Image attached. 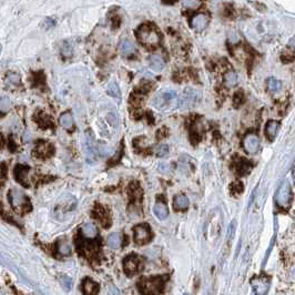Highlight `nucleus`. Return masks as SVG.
Here are the masks:
<instances>
[{"label": "nucleus", "mask_w": 295, "mask_h": 295, "mask_svg": "<svg viewBox=\"0 0 295 295\" xmlns=\"http://www.w3.org/2000/svg\"><path fill=\"white\" fill-rule=\"evenodd\" d=\"M169 276L155 275L143 277L139 281L138 290L141 295H159L163 292Z\"/></svg>", "instance_id": "nucleus-1"}, {"label": "nucleus", "mask_w": 295, "mask_h": 295, "mask_svg": "<svg viewBox=\"0 0 295 295\" xmlns=\"http://www.w3.org/2000/svg\"><path fill=\"white\" fill-rule=\"evenodd\" d=\"M276 201L278 206L286 208L289 207L290 201H291V187L288 181H285L282 184L280 189H278L277 195H276Z\"/></svg>", "instance_id": "nucleus-8"}, {"label": "nucleus", "mask_w": 295, "mask_h": 295, "mask_svg": "<svg viewBox=\"0 0 295 295\" xmlns=\"http://www.w3.org/2000/svg\"><path fill=\"white\" fill-rule=\"evenodd\" d=\"M81 234L85 240H95L98 235V230L96 225L91 222L84 223L81 227Z\"/></svg>", "instance_id": "nucleus-13"}, {"label": "nucleus", "mask_w": 295, "mask_h": 295, "mask_svg": "<svg viewBox=\"0 0 295 295\" xmlns=\"http://www.w3.org/2000/svg\"><path fill=\"white\" fill-rule=\"evenodd\" d=\"M106 244H108L109 248H111L113 250H117L121 247L122 244V235L121 233L119 232H114L111 233L106 239Z\"/></svg>", "instance_id": "nucleus-18"}, {"label": "nucleus", "mask_w": 295, "mask_h": 295, "mask_svg": "<svg viewBox=\"0 0 295 295\" xmlns=\"http://www.w3.org/2000/svg\"><path fill=\"white\" fill-rule=\"evenodd\" d=\"M180 104L179 96L177 91L171 89H166L160 91L153 99V105L159 111L169 112L177 109Z\"/></svg>", "instance_id": "nucleus-2"}, {"label": "nucleus", "mask_w": 295, "mask_h": 295, "mask_svg": "<svg viewBox=\"0 0 295 295\" xmlns=\"http://www.w3.org/2000/svg\"><path fill=\"white\" fill-rule=\"evenodd\" d=\"M281 83L276 79H274V78H271V79H269L268 81V87L269 89L271 90V91H278V90L281 89Z\"/></svg>", "instance_id": "nucleus-30"}, {"label": "nucleus", "mask_w": 295, "mask_h": 295, "mask_svg": "<svg viewBox=\"0 0 295 295\" xmlns=\"http://www.w3.org/2000/svg\"><path fill=\"white\" fill-rule=\"evenodd\" d=\"M11 109V101L8 97L0 98V113H6Z\"/></svg>", "instance_id": "nucleus-29"}, {"label": "nucleus", "mask_w": 295, "mask_h": 295, "mask_svg": "<svg viewBox=\"0 0 295 295\" xmlns=\"http://www.w3.org/2000/svg\"><path fill=\"white\" fill-rule=\"evenodd\" d=\"M60 283L65 291L71 290V280L68 276H65V275L60 276Z\"/></svg>", "instance_id": "nucleus-31"}, {"label": "nucleus", "mask_w": 295, "mask_h": 295, "mask_svg": "<svg viewBox=\"0 0 295 295\" xmlns=\"http://www.w3.org/2000/svg\"><path fill=\"white\" fill-rule=\"evenodd\" d=\"M290 44H291V46H292V47H294V48H295V38H293L292 40H291V42H290Z\"/></svg>", "instance_id": "nucleus-37"}, {"label": "nucleus", "mask_w": 295, "mask_h": 295, "mask_svg": "<svg viewBox=\"0 0 295 295\" xmlns=\"http://www.w3.org/2000/svg\"><path fill=\"white\" fill-rule=\"evenodd\" d=\"M3 175H5V168L2 165H0V179H2Z\"/></svg>", "instance_id": "nucleus-36"}, {"label": "nucleus", "mask_w": 295, "mask_h": 295, "mask_svg": "<svg viewBox=\"0 0 295 295\" xmlns=\"http://www.w3.org/2000/svg\"><path fill=\"white\" fill-rule=\"evenodd\" d=\"M83 292L84 295H98L99 292V285L91 278H84L83 282Z\"/></svg>", "instance_id": "nucleus-14"}, {"label": "nucleus", "mask_w": 295, "mask_h": 295, "mask_svg": "<svg viewBox=\"0 0 295 295\" xmlns=\"http://www.w3.org/2000/svg\"><path fill=\"white\" fill-rule=\"evenodd\" d=\"M106 92H108V95L110 97H113V98H117V99H120L121 97V92H120V89H119L118 84H110L108 89H106Z\"/></svg>", "instance_id": "nucleus-28"}, {"label": "nucleus", "mask_w": 295, "mask_h": 295, "mask_svg": "<svg viewBox=\"0 0 295 295\" xmlns=\"http://www.w3.org/2000/svg\"><path fill=\"white\" fill-rule=\"evenodd\" d=\"M253 286H254V289L256 290V292L260 295H264L270 289L269 282L264 280V278H256V280H254Z\"/></svg>", "instance_id": "nucleus-20"}, {"label": "nucleus", "mask_w": 295, "mask_h": 295, "mask_svg": "<svg viewBox=\"0 0 295 295\" xmlns=\"http://www.w3.org/2000/svg\"><path fill=\"white\" fill-rule=\"evenodd\" d=\"M71 52H72V48H71L70 44L64 43L63 46V55L69 56V55H71Z\"/></svg>", "instance_id": "nucleus-34"}, {"label": "nucleus", "mask_w": 295, "mask_h": 295, "mask_svg": "<svg viewBox=\"0 0 295 295\" xmlns=\"http://www.w3.org/2000/svg\"><path fill=\"white\" fill-rule=\"evenodd\" d=\"M20 83H21V79L17 73H9L6 78V84L8 88H17L18 85H20Z\"/></svg>", "instance_id": "nucleus-24"}, {"label": "nucleus", "mask_w": 295, "mask_h": 295, "mask_svg": "<svg viewBox=\"0 0 295 295\" xmlns=\"http://www.w3.org/2000/svg\"><path fill=\"white\" fill-rule=\"evenodd\" d=\"M184 5H186V6H189V7H192V6H199V2H198V1H186V2H184Z\"/></svg>", "instance_id": "nucleus-35"}, {"label": "nucleus", "mask_w": 295, "mask_h": 295, "mask_svg": "<svg viewBox=\"0 0 295 295\" xmlns=\"http://www.w3.org/2000/svg\"><path fill=\"white\" fill-rule=\"evenodd\" d=\"M28 172H29V168L24 167V166H17L15 169L16 180H17L19 183L23 184L24 187L28 186V182H27Z\"/></svg>", "instance_id": "nucleus-15"}, {"label": "nucleus", "mask_w": 295, "mask_h": 295, "mask_svg": "<svg viewBox=\"0 0 295 295\" xmlns=\"http://www.w3.org/2000/svg\"><path fill=\"white\" fill-rule=\"evenodd\" d=\"M159 171L163 174H167L170 172V166L167 162H161L159 163Z\"/></svg>", "instance_id": "nucleus-33"}, {"label": "nucleus", "mask_w": 295, "mask_h": 295, "mask_svg": "<svg viewBox=\"0 0 295 295\" xmlns=\"http://www.w3.org/2000/svg\"><path fill=\"white\" fill-rule=\"evenodd\" d=\"M224 81L225 84H227V87H234L237 84V75L235 72L233 71H229L225 73L224 76Z\"/></svg>", "instance_id": "nucleus-25"}, {"label": "nucleus", "mask_w": 295, "mask_h": 295, "mask_svg": "<svg viewBox=\"0 0 295 295\" xmlns=\"http://www.w3.org/2000/svg\"><path fill=\"white\" fill-rule=\"evenodd\" d=\"M201 100V93L196 89L193 88H187L184 90L183 96L181 98L182 105L190 108V106H194L198 102Z\"/></svg>", "instance_id": "nucleus-7"}, {"label": "nucleus", "mask_w": 295, "mask_h": 295, "mask_svg": "<svg viewBox=\"0 0 295 295\" xmlns=\"http://www.w3.org/2000/svg\"><path fill=\"white\" fill-rule=\"evenodd\" d=\"M57 249H58V253L63 256H68L71 254V247L67 241H60Z\"/></svg>", "instance_id": "nucleus-26"}, {"label": "nucleus", "mask_w": 295, "mask_h": 295, "mask_svg": "<svg viewBox=\"0 0 295 295\" xmlns=\"http://www.w3.org/2000/svg\"><path fill=\"white\" fill-rule=\"evenodd\" d=\"M59 124L61 126H63L64 129L71 130L73 128V125H75L71 113H69V112L63 113L59 119Z\"/></svg>", "instance_id": "nucleus-22"}, {"label": "nucleus", "mask_w": 295, "mask_h": 295, "mask_svg": "<svg viewBox=\"0 0 295 295\" xmlns=\"http://www.w3.org/2000/svg\"><path fill=\"white\" fill-rule=\"evenodd\" d=\"M189 199L183 194L177 195L173 200V206L175 210H187V209L189 208Z\"/></svg>", "instance_id": "nucleus-19"}, {"label": "nucleus", "mask_w": 295, "mask_h": 295, "mask_svg": "<svg viewBox=\"0 0 295 295\" xmlns=\"http://www.w3.org/2000/svg\"><path fill=\"white\" fill-rule=\"evenodd\" d=\"M0 295H2V292H1V290H0Z\"/></svg>", "instance_id": "nucleus-39"}, {"label": "nucleus", "mask_w": 295, "mask_h": 295, "mask_svg": "<svg viewBox=\"0 0 295 295\" xmlns=\"http://www.w3.org/2000/svg\"><path fill=\"white\" fill-rule=\"evenodd\" d=\"M143 262L137 254H129L124 260V270L126 275L132 276L141 271Z\"/></svg>", "instance_id": "nucleus-5"}, {"label": "nucleus", "mask_w": 295, "mask_h": 295, "mask_svg": "<svg viewBox=\"0 0 295 295\" xmlns=\"http://www.w3.org/2000/svg\"><path fill=\"white\" fill-rule=\"evenodd\" d=\"M2 141H3V139L1 137V134H0V147H1V145H2Z\"/></svg>", "instance_id": "nucleus-38"}, {"label": "nucleus", "mask_w": 295, "mask_h": 295, "mask_svg": "<svg viewBox=\"0 0 295 295\" xmlns=\"http://www.w3.org/2000/svg\"><path fill=\"white\" fill-rule=\"evenodd\" d=\"M243 146L244 149L247 150V152L254 154L257 152V150L260 149V140L255 134H249V136L245 137L244 141H243Z\"/></svg>", "instance_id": "nucleus-10"}, {"label": "nucleus", "mask_w": 295, "mask_h": 295, "mask_svg": "<svg viewBox=\"0 0 295 295\" xmlns=\"http://www.w3.org/2000/svg\"><path fill=\"white\" fill-rule=\"evenodd\" d=\"M278 130V122L276 121H270L265 126V133L269 140H274Z\"/></svg>", "instance_id": "nucleus-21"}, {"label": "nucleus", "mask_w": 295, "mask_h": 295, "mask_svg": "<svg viewBox=\"0 0 295 295\" xmlns=\"http://www.w3.org/2000/svg\"><path fill=\"white\" fill-rule=\"evenodd\" d=\"M168 152H169V147H168L167 145L160 146V147L158 148V150H157V153H158L159 157H165V155H166Z\"/></svg>", "instance_id": "nucleus-32"}, {"label": "nucleus", "mask_w": 295, "mask_h": 295, "mask_svg": "<svg viewBox=\"0 0 295 295\" xmlns=\"http://www.w3.org/2000/svg\"><path fill=\"white\" fill-rule=\"evenodd\" d=\"M120 51L122 53V56H130L136 51V47L134 44L130 42V40H124L120 43Z\"/></svg>", "instance_id": "nucleus-23"}, {"label": "nucleus", "mask_w": 295, "mask_h": 295, "mask_svg": "<svg viewBox=\"0 0 295 295\" xmlns=\"http://www.w3.org/2000/svg\"><path fill=\"white\" fill-rule=\"evenodd\" d=\"M153 212L159 220H166L168 218V215H169L168 207L166 206V203L161 202V201H158V202L154 204Z\"/></svg>", "instance_id": "nucleus-17"}, {"label": "nucleus", "mask_w": 295, "mask_h": 295, "mask_svg": "<svg viewBox=\"0 0 295 295\" xmlns=\"http://www.w3.org/2000/svg\"><path fill=\"white\" fill-rule=\"evenodd\" d=\"M149 64H150V68L152 69L153 71H161L163 70V68H165V60H163V58L160 55H152L149 58Z\"/></svg>", "instance_id": "nucleus-16"}, {"label": "nucleus", "mask_w": 295, "mask_h": 295, "mask_svg": "<svg viewBox=\"0 0 295 295\" xmlns=\"http://www.w3.org/2000/svg\"><path fill=\"white\" fill-rule=\"evenodd\" d=\"M137 38L147 47H155L160 42V36L153 27L143 24L137 30Z\"/></svg>", "instance_id": "nucleus-3"}, {"label": "nucleus", "mask_w": 295, "mask_h": 295, "mask_svg": "<svg viewBox=\"0 0 295 295\" xmlns=\"http://www.w3.org/2000/svg\"><path fill=\"white\" fill-rule=\"evenodd\" d=\"M294 180H295V169H294Z\"/></svg>", "instance_id": "nucleus-40"}, {"label": "nucleus", "mask_w": 295, "mask_h": 295, "mask_svg": "<svg viewBox=\"0 0 295 295\" xmlns=\"http://www.w3.org/2000/svg\"><path fill=\"white\" fill-rule=\"evenodd\" d=\"M95 216L100 221V222L102 223V225H105V227H108L106 222H109V219H108V216H106V213H105V210L104 208L98 207L96 212H95Z\"/></svg>", "instance_id": "nucleus-27"}, {"label": "nucleus", "mask_w": 295, "mask_h": 295, "mask_svg": "<svg viewBox=\"0 0 295 295\" xmlns=\"http://www.w3.org/2000/svg\"><path fill=\"white\" fill-rule=\"evenodd\" d=\"M9 201L11 207L16 212L24 213L30 210V201L24 195L23 192L18 189H11L9 191Z\"/></svg>", "instance_id": "nucleus-4"}, {"label": "nucleus", "mask_w": 295, "mask_h": 295, "mask_svg": "<svg viewBox=\"0 0 295 295\" xmlns=\"http://www.w3.org/2000/svg\"><path fill=\"white\" fill-rule=\"evenodd\" d=\"M133 231H134V234H133L134 242L139 245L147 244L151 240V237H152L151 229L149 225L146 223L136 225L133 229Z\"/></svg>", "instance_id": "nucleus-6"}, {"label": "nucleus", "mask_w": 295, "mask_h": 295, "mask_svg": "<svg viewBox=\"0 0 295 295\" xmlns=\"http://www.w3.org/2000/svg\"><path fill=\"white\" fill-rule=\"evenodd\" d=\"M84 151H85V153H87V157L89 159H96L98 148L96 145L95 136L91 133V131H87V133H85Z\"/></svg>", "instance_id": "nucleus-9"}, {"label": "nucleus", "mask_w": 295, "mask_h": 295, "mask_svg": "<svg viewBox=\"0 0 295 295\" xmlns=\"http://www.w3.org/2000/svg\"><path fill=\"white\" fill-rule=\"evenodd\" d=\"M0 51H1V46H0Z\"/></svg>", "instance_id": "nucleus-41"}, {"label": "nucleus", "mask_w": 295, "mask_h": 295, "mask_svg": "<svg viewBox=\"0 0 295 295\" xmlns=\"http://www.w3.org/2000/svg\"><path fill=\"white\" fill-rule=\"evenodd\" d=\"M209 18L206 14H198L193 16V18L191 20V26L193 27L195 31H202L206 29L208 26Z\"/></svg>", "instance_id": "nucleus-12"}, {"label": "nucleus", "mask_w": 295, "mask_h": 295, "mask_svg": "<svg viewBox=\"0 0 295 295\" xmlns=\"http://www.w3.org/2000/svg\"><path fill=\"white\" fill-rule=\"evenodd\" d=\"M53 153V147L49 142L40 140L37 143L36 147V154L39 158H48Z\"/></svg>", "instance_id": "nucleus-11"}]
</instances>
